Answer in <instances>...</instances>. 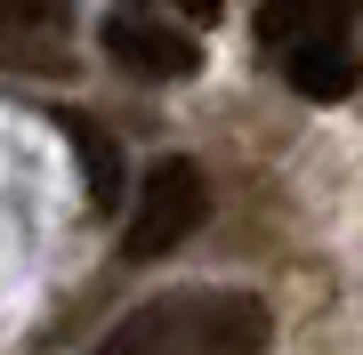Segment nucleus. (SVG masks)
<instances>
[{
	"mask_svg": "<svg viewBox=\"0 0 363 355\" xmlns=\"http://www.w3.org/2000/svg\"><path fill=\"white\" fill-rule=\"evenodd\" d=\"M169 9H178L186 25H218V9H226V0H169Z\"/></svg>",
	"mask_w": 363,
	"mask_h": 355,
	"instance_id": "8",
	"label": "nucleus"
},
{
	"mask_svg": "<svg viewBox=\"0 0 363 355\" xmlns=\"http://www.w3.org/2000/svg\"><path fill=\"white\" fill-rule=\"evenodd\" d=\"M274 315L250 291H162L121 315L89 355H267Z\"/></svg>",
	"mask_w": 363,
	"mask_h": 355,
	"instance_id": "1",
	"label": "nucleus"
},
{
	"mask_svg": "<svg viewBox=\"0 0 363 355\" xmlns=\"http://www.w3.org/2000/svg\"><path fill=\"white\" fill-rule=\"evenodd\" d=\"M57 130H65V137H73V154H81L89 202H97V210H121V154H113V137H105L89 113H57Z\"/></svg>",
	"mask_w": 363,
	"mask_h": 355,
	"instance_id": "6",
	"label": "nucleus"
},
{
	"mask_svg": "<svg viewBox=\"0 0 363 355\" xmlns=\"http://www.w3.org/2000/svg\"><path fill=\"white\" fill-rule=\"evenodd\" d=\"M274 57H283V81L298 97H315V106H339V97H355V81H363L355 33H307V40H291V49H274Z\"/></svg>",
	"mask_w": 363,
	"mask_h": 355,
	"instance_id": "4",
	"label": "nucleus"
},
{
	"mask_svg": "<svg viewBox=\"0 0 363 355\" xmlns=\"http://www.w3.org/2000/svg\"><path fill=\"white\" fill-rule=\"evenodd\" d=\"M363 0H267L259 9V40L267 49H291V40L307 33H355Z\"/></svg>",
	"mask_w": 363,
	"mask_h": 355,
	"instance_id": "5",
	"label": "nucleus"
},
{
	"mask_svg": "<svg viewBox=\"0 0 363 355\" xmlns=\"http://www.w3.org/2000/svg\"><path fill=\"white\" fill-rule=\"evenodd\" d=\"M33 33H65V0H0V40H33Z\"/></svg>",
	"mask_w": 363,
	"mask_h": 355,
	"instance_id": "7",
	"label": "nucleus"
},
{
	"mask_svg": "<svg viewBox=\"0 0 363 355\" xmlns=\"http://www.w3.org/2000/svg\"><path fill=\"white\" fill-rule=\"evenodd\" d=\"M105 57L130 65L138 81H186L202 65V40L186 25H162V16H138V9H113L105 16Z\"/></svg>",
	"mask_w": 363,
	"mask_h": 355,
	"instance_id": "3",
	"label": "nucleus"
},
{
	"mask_svg": "<svg viewBox=\"0 0 363 355\" xmlns=\"http://www.w3.org/2000/svg\"><path fill=\"white\" fill-rule=\"evenodd\" d=\"M202 218H210V178H202V162L162 154L154 170H145V186H138V210L121 218V259L154 266V259H169L186 235H202Z\"/></svg>",
	"mask_w": 363,
	"mask_h": 355,
	"instance_id": "2",
	"label": "nucleus"
}]
</instances>
